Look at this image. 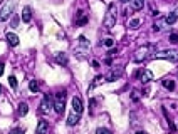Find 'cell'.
I'll use <instances>...</instances> for the list:
<instances>
[{"instance_id":"cell-1","label":"cell","mask_w":178,"mask_h":134,"mask_svg":"<svg viewBox=\"0 0 178 134\" xmlns=\"http://www.w3.org/2000/svg\"><path fill=\"white\" fill-rule=\"evenodd\" d=\"M116 19H118V10H116V4H109L108 7L106 17H104V27L106 30H111L116 25Z\"/></svg>"},{"instance_id":"cell-2","label":"cell","mask_w":178,"mask_h":134,"mask_svg":"<svg viewBox=\"0 0 178 134\" xmlns=\"http://www.w3.org/2000/svg\"><path fill=\"white\" fill-rule=\"evenodd\" d=\"M64 106H66V91H59L55 92L54 96V109L57 114L64 112Z\"/></svg>"},{"instance_id":"cell-3","label":"cell","mask_w":178,"mask_h":134,"mask_svg":"<svg viewBox=\"0 0 178 134\" xmlns=\"http://www.w3.org/2000/svg\"><path fill=\"white\" fill-rule=\"evenodd\" d=\"M151 57L153 59H168L171 62H178V52L177 50H160V52H155Z\"/></svg>"},{"instance_id":"cell-4","label":"cell","mask_w":178,"mask_h":134,"mask_svg":"<svg viewBox=\"0 0 178 134\" xmlns=\"http://www.w3.org/2000/svg\"><path fill=\"white\" fill-rule=\"evenodd\" d=\"M151 45H146V47H141V49L136 50V54H135V60L136 62H141V60H144V59H148L150 54H151Z\"/></svg>"},{"instance_id":"cell-5","label":"cell","mask_w":178,"mask_h":134,"mask_svg":"<svg viewBox=\"0 0 178 134\" xmlns=\"http://www.w3.org/2000/svg\"><path fill=\"white\" fill-rule=\"evenodd\" d=\"M12 10H13V4L12 2H5L4 7L0 8V22H5L12 15Z\"/></svg>"},{"instance_id":"cell-6","label":"cell","mask_w":178,"mask_h":134,"mask_svg":"<svg viewBox=\"0 0 178 134\" xmlns=\"http://www.w3.org/2000/svg\"><path fill=\"white\" fill-rule=\"evenodd\" d=\"M136 75H138V80H140L141 84H148L150 80H153V74L148 69H140Z\"/></svg>"},{"instance_id":"cell-7","label":"cell","mask_w":178,"mask_h":134,"mask_svg":"<svg viewBox=\"0 0 178 134\" xmlns=\"http://www.w3.org/2000/svg\"><path fill=\"white\" fill-rule=\"evenodd\" d=\"M123 72H124L123 67H113V69L109 71V74L106 75V80H108V82H113V80L119 79V77L123 75Z\"/></svg>"},{"instance_id":"cell-8","label":"cell","mask_w":178,"mask_h":134,"mask_svg":"<svg viewBox=\"0 0 178 134\" xmlns=\"http://www.w3.org/2000/svg\"><path fill=\"white\" fill-rule=\"evenodd\" d=\"M51 107H52V96L46 94V97H44V100H42V104H40V114H49Z\"/></svg>"},{"instance_id":"cell-9","label":"cell","mask_w":178,"mask_h":134,"mask_svg":"<svg viewBox=\"0 0 178 134\" xmlns=\"http://www.w3.org/2000/svg\"><path fill=\"white\" fill-rule=\"evenodd\" d=\"M72 111L76 114L82 112V100H81V97H72Z\"/></svg>"},{"instance_id":"cell-10","label":"cell","mask_w":178,"mask_h":134,"mask_svg":"<svg viewBox=\"0 0 178 134\" xmlns=\"http://www.w3.org/2000/svg\"><path fill=\"white\" fill-rule=\"evenodd\" d=\"M47 133H49V122L47 121H39L35 134H47Z\"/></svg>"},{"instance_id":"cell-11","label":"cell","mask_w":178,"mask_h":134,"mask_svg":"<svg viewBox=\"0 0 178 134\" xmlns=\"http://www.w3.org/2000/svg\"><path fill=\"white\" fill-rule=\"evenodd\" d=\"M5 37H7V42H9L12 47H17L19 45V37L13 32H7V34H5Z\"/></svg>"},{"instance_id":"cell-12","label":"cell","mask_w":178,"mask_h":134,"mask_svg":"<svg viewBox=\"0 0 178 134\" xmlns=\"http://www.w3.org/2000/svg\"><path fill=\"white\" fill-rule=\"evenodd\" d=\"M177 19H178V8H175L173 12H170L168 15L165 17V22L168 25H171V24H175V22H177Z\"/></svg>"},{"instance_id":"cell-13","label":"cell","mask_w":178,"mask_h":134,"mask_svg":"<svg viewBox=\"0 0 178 134\" xmlns=\"http://www.w3.org/2000/svg\"><path fill=\"white\" fill-rule=\"evenodd\" d=\"M76 24L77 25H86L88 24V17L82 13V10H79V12L76 13Z\"/></svg>"},{"instance_id":"cell-14","label":"cell","mask_w":178,"mask_h":134,"mask_svg":"<svg viewBox=\"0 0 178 134\" xmlns=\"http://www.w3.org/2000/svg\"><path fill=\"white\" fill-rule=\"evenodd\" d=\"M79 116H81V114H76L74 111H72V112L69 114V117H67V124H69V126L77 124V122H79Z\"/></svg>"},{"instance_id":"cell-15","label":"cell","mask_w":178,"mask_h":134,"mask_svg":"<svg viewBox=\"0 0 178 134\" xmlns=\"http://www.w3.org/2000/svg\"><path fill=\"white\" fill-rule=\"evenodd\" d=\"M55 60H57V64H61V66H66V64H67V55L64 54V52H57V54H55Z\"/></svg>"},{"instance_id":"cell-16","label":"cell","mask_w":178,"mask_h":134,"mask_svg":"<svg viewBox=\"0 0 178 134\" xmlns=\"http://www.w3.org/2000/svg\"><path fill=\"white\" fill-rule=\"evenodd\" d=\"M30 19H32V12H30V8L25 7L24 10H22V20L25 22V24H29Z\"/></svg>"},{"instance_id":"cell-17","label":"cell","mask_w":178,"mask_h":134,"mask_svg":"<svg viewBox=\"0 0 178 134\" xmlns=\"http://www.w3.org/2000/svg\"><path fill=\"white\" fill-rule=\"evenodd\" d=\"M27 112H29V104H27V102H20V104H19V114H20V116H25Z\"/></svg>"},{"instance_id":"cell-18","label":"cell","mask_w":178,"mask_h":134,"mask_svg":"<svg viewBox=\"0 0 178 134\" xmlns=\"http://www.w3.org/2000/svg\"><path fill=\"white\" fill-rule=\"evenodd\" d=\"M161 84H163V87L170 89V91H173V89H175V80H171V79H163V80H161Z\"/></svg>"},{"instance_id":"cell-19","label":"cell","mask_w":178,"mask_h":134,"mask_svg":"<svg viewBox=\"0 0 178 134\" xmlns=\"http://www.w3.org/2000/svg\"><path fill=\"white\" fill-rule=\"evenodd\" d=\"M104 80H106V77H102V75H98V77L94 79V82L91 84V86H89V89H94V87H96V86H99V84H102V82H104Z\"/></svg>"},{"instance_id":"cell-20","label":"cell","mask_w":178,"mask_h":134,"mask_svg":"<svg viewBox=\"0 0 178 134\" xmlns=\"http://www.w3.org/2000/svg\"><path fill=\"white\" fill-rule=\"evenodd\" d=\"M144 7V0H133V10H141Z\"/></svg>"},{"instance_id":"cell-21","label":"cell","mask_w":178,"mask_h":134,"mask_svg":"<svg viewBox=\"0 0 178 134\" xmlns=\"http://www.w3.org/2000/svg\"><path fill=\"white\" fill-rule=\"evenodd\" d=\"M29 89H30V92H34V94H35V92H39V82H37V80H30V82H29Z\"/></svg>"},{"instance_id":"cell-22","label":"cell","mask_w":178,"mask_h":134,"mask_svg":"<svg viewBox=\"0 0 178 134\" xmlns=\"http://www.w3.org/2000/svg\"><path fill=\"white\" fill-rule=\"evenodd\" d=\"M77 40H79V45H81V47H84L86 50H89V42L86 40V37H84V35H81V37L77 39Z\"/></svg>"},{"instance_id":"cell-23","label":"cell","mask_w":178,"mask_h":134,"mask_svg":"<svg viewBox=\"0 0 178 134\" xmlns=\"http://www.w3.org/2000/svg\"><path fill=\"white\" fill-rule=\"evenodd\" d=\"M104 47L113 49V47H114V40H113V39H106V40H104Z\"/></svg>"},{"instance_id":"cell-24","label":"cell","mask_w":178,"mask_h":134,"mask_svg":"<svg viewBox=\"0 0 178 134\" xmlns=\"http://www.w3.org/2000/svg\"><path fill=\"white\" fill-rule=\"evenodd\" d=\"M138 25H140V19H133V20L129 22V27H131V29H138Z\"/></svg>"},{"instance_id":"cell-25","label":"cell","mask_w":178,"mask_h":134,"mask_svg":"<svg viewBox=\"0 0 178 134\" xmlns=\"http://www.w3.org/2000/svg\"><path fill=\"white\" fill-rule=\"evenodd\" d=\"M170 42L171 44H178V34H170Z\"/></svg>"},{"instance_id":"cell-26","label":"cell","mask_w":178,"mask_h":134,"mask_svg":"<svg viewBox=\"0 0 178 134\" xmlns=\"http://www.w3.org/2000/svg\"><path fill=\"white\" fill-rule=\"evenodd\" d=\"M9 82H10V86H12L13 89L17 87V79H15V75H10V77H9Z\"/></svg>"},{"instance_id":"cell-27","label":"cell","mask_w":178,"mask_h":134,"mask_svg":"<svg viewBox=\"0 0 178 134\" xmlns=\"http://www.w3.org/2000/svg\"><path fill=\"white\" fill-rule=\"evenodd\" d=\"M9 134H25V129H22V127H17V129H12Z\"/></svg>"},{"instance_id":"cell-28","label":"cell","mask_w":178,"mask_h":134,"mask_svg":"<svg viewBox=\"0 0 178 134\" xmlns=\"http://www.w3.org/2000/svg\"><path fill=\"white\" fill-rule=\"evenodd\" d=\"M96 134H113V133L108 131V129H104V127H98V129H96Z\"/></svg>"},{"instance_id":"cell-29","label":"cell","mask_w":178,"mask_h":134,"mask_svg":"<svg viewBox=\"0 0 178 134\" xmlns=\"http://www.w3.org/2000/svg\"><path fill=\"white\" fill-rule=\"evenodd\" d=\"M131 99H133V102H138V100H140V97H138V92H133Z\"/></svg>"},{"instance_id":"cell-30","label":"cell","mask_w":178,"mask_h":134,"mask_svg":"<svg viewBox=\"0 0 178 134\" xmlns=\"http://www.w3.org/2000/svg\"><path fill=\"white\" fill-rule=\"evenodd\" d=\"M93 67H94V69H98V67H99V62H98V60H93Z\"/></svg>"},{"instance_id":"cell-31","label":"cell","mask_w":178,"mask_h":134,"mask_svg":"<svg viewBox=\"0 0 178 134\" xmlns=\"http://www.w3.org/2000/svg\"><path fill=\"white\" fill-rule=\"evenodd\" d=\"M4 67H5V66H4V64H2V62H0V75L4 74Z\"/></svg>"},{"instance_id":"cell-32","label":"cell","mask_w":178,"mask_h":134,"mask_svg":"<svg viewBox=\"0 0 178 134\" xmlns=\"http://www.w3.org/2000/svg\"><path fill=\"white\" fill-rule=\"evenodd\" d=\"M121 2H124V4H128V2H129V0H121Z\"/></svg>"},{"instance_id":"cell-33","label":"cell","mask_w":178,"mask_h":134,"mask_svg":"<svg viewBox=\"0 0 178 134\" xmlns=\"http://www.w3.org/2000/svg\"><path fill=\"white\" fill-rule=\"evenodd\" d=\"M136 134H144V133H136Z\"/></svg>"},{"instance_id":"cell-34","label":"cell","mask_w":178,"mask_h":134,"mask_svg":"<svg viewBox=\"0 0 178 134\" xmlns=\"http://www.w3.org/2000/svg\"><path fill=\"white\" fill-rule=\"evenodd\" d=\"M0 92H2V86H0Z\"/></svg>"}]
</instances>
